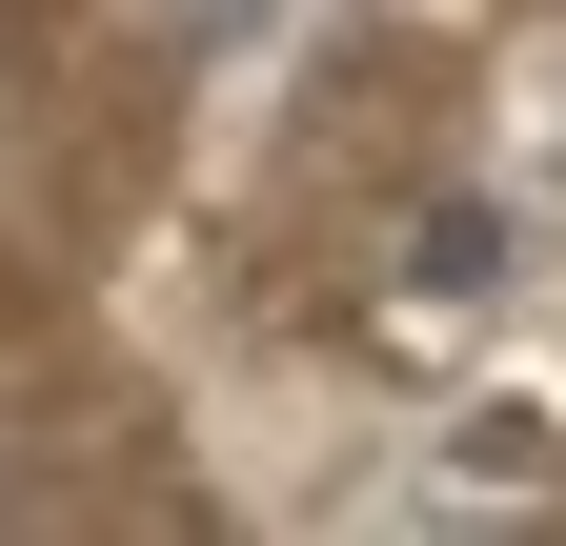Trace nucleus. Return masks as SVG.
Listing matches in <instances>:
<instances>
[{"label":"nucleus","mask_w":566,"mask_h":546,"mask_svg":"<svg viewBox=\"0 0 566 546\" xmlns=\"http://www.w3.org/2000/svg\"><path fill=\"white\" fill-rule=\"evenodd\" d=\"M405 284L424 304H485V284H506V202H424V223H405Z\"/></svg>","instance_id":"obj_1"}]
</instances>
